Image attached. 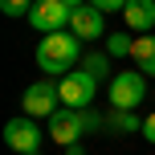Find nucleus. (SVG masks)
Returning <instances> with one entry per match:
<instances>
[{
  "label": "nucleus",
  "instance_id": "nucleus-5",
  "mask_svg": "<svg viewBox=\"0 0 155 155\" xmlns=\"http://www.w3.org/2000/svg\"><path fill=\"white\" fill-rule=\"evenodd\" d=\"M21 106H25L29 118H49V114H57V110H61V90H57V82H33V86H25Z\"/></svg>",
  "mask_w": 155,
  "mask_h": 155
},
{
  "label": "nucleus",
  "instance_id": "nucleus-17",
  "mask_svg": "<svg viewBox=\"0 0 155 155\" xmlns=\"http://www.w3.org/2000/svg\"><path fill=\"white\" fill-rule=\"evenodd\" d=\"M65 155H86V151H82V143H74V147H65Z\"/></svg>",
  "mask_w": 155,
  "mask_h": 155
},
{
  "label": "nucleus",
  "instance_id": "nucleus-8",
  "mask_svg": "<svg viewBox=\"0 0 155 155\" xmlns=\"http://www.w3.org/2000/svg\"><path fill=\"white\" fill-rule=\"evenodd\" d=\"M102 16H106V12H102V8H94V4L74 8V16H70V33H74L78 41H102V37H110Z\"/></svg>",
  "mask_w": 155,
  "mask_h": 155
},
{
  "label": "nucleus",
  "instance_id": "nucleus-13",
  "mask_svg": "<svg viewBox=\"0 0 155 155\" xmlns=\"http://www.w3.org/2000/svg\"><path fill=\"white\" fill-rule=\"evenodd\" d=\"M82 70L90 74V78H98V82L110 78V53H86L82 57Z\"/></svg>",
  "mask_w": 155,
  "mask_h": 155
},
{
  "label": "nucleus",
  "instance_id": "nucleus-15",
  "mask_svg": "<svg viewBox=\"0 0 155 155\" xmlns=\"http://www.w3.org/2000/svg\"><path fill=\"white\" fill-rule=\"evenodd\" d=\"M90 4H94V8H102V12H123L131 0H90Z\"/></svg>",
  "mask_w": 155,
  "mask_h": 155
},
{
  "label": "nucleus",
  "instance_id": "nucleus-1",
  "mask_svg": "<svg viewBox=\"0 0 155 155\" xmlns=\"http://www.w3.org/2000/svg\"><path fill=\"white\" fill-rule=\"evenodd\" d=\"M82 57H86V53H82V41H78L70 29L49 33V37H41V45H37V65H41L49 78H65L70 70L82 65Z\"/></svg>",
  "mask_w": 155,
  "mask_h": 155
},
{
  "label": "nucleus",
  "instance_id": "nucleus-2",
  "mask_svg": "<svg viewBox=\"0 0 155 155\" xmlns=\"http://www.w3.org/2000/svg\"><path fill=\"white\" fill-rule=\"evenodd\" d=\"M102 123H106V118H102V114H94V106H86V110L61 106L57 114H49V139H53L57 147H74L82 135L102 131Z\"/></svg>",
  "mask_w": 155,
  "mask_h": 155
},
{
  "label": "nucleus",
  "instance_id": "nucleus-7",
  "mask_svg": "<svg viewBox=\"0 0 155 155\" xmlns=\"http://www.w3.org/2000/svg\"><path fill=\"white\" fill-rule=\"evenodd\" d=\"M4 143L16 155H37L41 151V127L33 123L29 114H21V118H12V123H4Z\"/></svg>",
  "mask_w": 155,
  "mask_h": 155
},
{
  "label": "nucleus",
  "instance_id": "nucleus-16",
  "mask_svg": "<svg viewBox=\"0 0 155 155\" xmlns=\"http://www.w3.org/2000/svg\"><path fill=\"white\" fill-rule=\"evenodd\" d=\"M143 139H147V143H155V114H147V118H143Z\"/></svg>",
  "mask_w": 155,
  "mask_h": 155
},
{
  "label": "nucleus",
  "instance_id": "nucleus-3",
  "mask_svg": "<svg viewBox=\"0 0 155 155\" xmlns=\"http://www.w3.org/2000/svg\"><path fill=\"white\" fill-rule=\"evenodd\" d=\"M143 98H147V78L139 70H123L110 78V106L114 110H135Z\"/></svg>",
  "mask_w": 155,
  "mask_h": 155
},
{
  "label": "nucleus",
  "instance_id": "nucleus-9",
  "mask_svg": "<svg viewBox=\"0 0 155 155\" xmlns=\"http://www.w3.org/2000/svg\"><path fill=\"white\" fill-rule=\"evenodd\" d=\"M123 21H127V29H131L135 37L151 33L155 29V0H131V4L123 8Z\"/></svg>",
  "mask_w": 155,
  "mask_h": 155
},
{
  "label": "nucleus",
  "instance_id": "nucleus-18",
  "mask_svg": "<svg viewBox=\"0 0 155 155\" xmlns=\"http://www.w3.org/2000/svg\"><path fill=\"white\" fill-rule=\"evenodd\" d=\"M65 4H70V8H82V4H90V0H65Z\"/></svg>",
  "mask_w": 155,
  "mask_h": 155
},
{
  "label": "nucleus",
  "instance_id": "nucleus-10",
  "mask_svg": "<svg viewBox=\"0 0 155 155\" xmlns=\"http://www.w3.org/2000/svg\"><path fill=\"white\" fill-rule=\"evenodd\" d=\"M131 57H135V70H139L143 78H155V37H151V33L135 37V49H131Z\"/></svg>",
  "mask_w": 155,
  "mask_h": 155
},
{
  "label": "nucleus",
  "instance_id": "nucleus-6",
  "mask_svg": "<svg viewBox=\"0 0 155 155\" xmlns=\"http://www.w3.org/2000/svg\"><path fill=\"white\" fill-rule=\"evenodd\" d=\"M70 16H74V8L65 4V0H37L33 12H29V25L41 33V37H49V33L70 29Z\"/></svg>",
  "mask_w": 155,
  "mask_h": 155
},
{
  "label": "nucleus",
  "instance_id": "nucleus-14",
  "mask_svg": "<svg viewBox=\"0 0 155 155\" xmlns=\"http://www.w3.org/2000/svg\"><path fill=\"white\" fill-rule=\"evenodd\" d=\"M37 0H0V12L4 16H29Z\"/></svg>",
  "mask_w": 155,
  "mask_h": 155
},
{
  "label": "nucleus",
  "instance_id": "nucleus-4",
  "mask_svg": "<svg viewBox=\"0 0 155 155\" xmlns=\"http://www.w3.org/2000/svg\"><path fill=\"white\" fill-rule=\"evenodd\" d=\"M57 90H61V106L86 110L94 102V94H98V78H90L82 65H78V70H70L65 78H57Z\"/></svg>",
  "mask_w": 155,
  "mask_h": 155
},
{
  "label": "nucleus",
  "instance_id": "nucleus-12",
  "mask_svg": "<svg viewBox=\"0 0 155 155\" xmlns=\"http://www.w3.org/2000/svg\"><path fill=\"white\" fill-rule=\"evenodd\" d=\"M110 131L118 135H131V131H143V118H135V110H110Z\"/></svg>",
  "mask_w": 155,
  "mask_h": 155
},
{
  "label": "nucleus",
  "instance_id": "nucleus-11",
  "mask_svg": "<svg viewBox=\"0 0 155 155\" xmlns=\"http://www.w3.org/2000/svg\"><path fill=\"white\" fill-rule=\"evenodd\" d=\"M131 49H135V33L131 29H118V33L106 37V53L110 57H131Z\"/></svg>",
  "mask_w": 155,
  "mask_h": 155
}]
</instances>
